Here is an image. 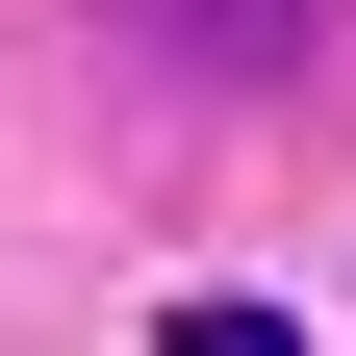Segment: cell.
<instances>
[{
  "label": "cell",
  "instance_id": "cell-1",
  "mask_svg": "<svg viewBox=\"0 0 356 356\" xmlns=\"http://www.w3.org/2000/svg\"><path fill=\"white\" fill-rule=\"evenodd\" d=\"M127 26H153L178 76H305L331 51V0H127Z\"/></svg>",
  "mask_w": 356,
  "mask_h": 356
}]
</instances>
